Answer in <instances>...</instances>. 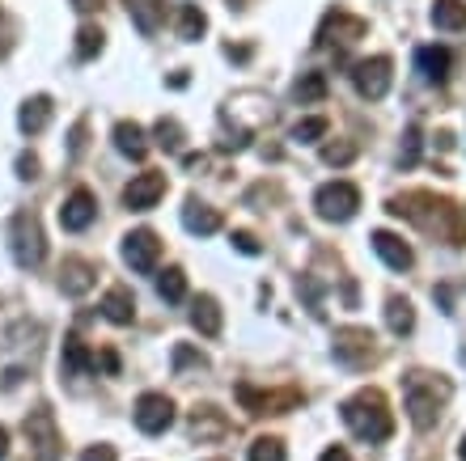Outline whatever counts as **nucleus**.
I'll return each instance as SVG.
<instances>
[{
  "label": "nucleus",
  "mask_w": 466,
  "mask_h": 461,
  "mask_svg": "<svg viewBox=\"0 0 466 461\" xmlns=\"http://www.w3.org/2000/svg\"><path fill=\"white\" fill-rule=\"evenodd\" d=\"M339 415H344L348 432L356 440H369V445H381L394 432V415L386 406V398H381V389H360L356 398H348L339 406Z\"/></svg>",
  "instance_id": "nucleus-1"
},
{
  "label": "nucleus",
  "mask_w": 466,
  "mask_h": 461,
  "mask_svg": "<svg viewBox=\"0 0 466 461\" xmlns=\"http://www.w3.org/2000/svg\"><path fill=\"white\" fill-rule=\"evenodd\" d=\"M445 398H450V381L445 376H432V373H411L407 376V415L420 432H429L441 415Z\"/></svg>",
  "instance_id": "nucleus-2"
},
{
  "label": "nucleus",
  "mask_w": 466,
  "mask_h": 461,
  "mask_svg": "<svg viewBox=\"0 0 466 461\" xmlns=\"http://www.w3.org/2000/svg\"><path fill=\"white\" fill-rule=\"evenodd\" d=\"M9 250H13V263L22 271H35L47 255V242H43V225H38L35 212H13L9 220Z\"/></svg>",
  "instance_id": "nucleus-3"
},
{
  "label": "nucleus",
  "mask_w": 466,
  "mask_h": 461,
  "mask_svg": "<svg viewBox=\"0 0 466 461\" xmlns=\"http://www.w3.org/2000/svg\"><path fill=\"white\" fill-rule=\"evenodd\" d=\"M25 440H30V461H60V427H56L47 406L25 415Z\"/></svg>",
  "instance_id": "nucleus-4"
},
{
  "label": "nucleus",
  "mask_w": 466,
  "mask_h": 461,
  "mask_svg": "<svg viewBox=\"0 0 466 461\" xmlns=\"http://www.w3.org/2000/svg\"><path fill=\"white\" fill-rule=\"evenodd\" d=\"M314 207H319L322 220L344 225V220L356 216V207H360V191H356L352 183H344V178H335V183L319 186V195H314Z\"/></svg>",
  "instance_id": "nucleus-5"
},
{
  "label": "nucleus",
  "mask_w": 466,
  "mask_h": 461,
  "mask_svg": "<svg viewBox=\"0 0 466 461\" xmlns=\"http://www.w3.org/2000/svg\"><path fill=\"white\" fill-rule=\"evenodd\" d=\"M238 402H242L250 415H284L293 411V406H301L306 402V394L301 389H255V386H238Z\"/></svg>",
  "instance_id": "nucleus-6"
},
{
  "label": "nucleus",
  "mask_w": 466,
  "mask_h": 461,
  "mask_svg": "<svg viewBox=\"0 0 466 461\" xmlns=\"http://www.w3.org/2000/svg\"><path fill=\"white\" fill-rule=\"evenodd\" d=\"M390 55H369V60H360L352 68V85L360 97H369V102H381V97L390 94Z\"/></svg>",
  "instance_id": "nucleus-7"
},
{
  "label": "nucleus",
  "mask_w": 466,
  "mask_h": 461,
  "mask_svg": "<svg viewBox=\"0 0 466 461\" xmlns=\"http://www.w3.org/2000/svg\"><path fill=\"white\" fill-rule=\"evenodd\" d=\"M123 263L132 271H140V276H153L161 263V242L153 229H136L123 237Z\"/></svg>",
  "instance_id": "nucleus-8"
},
{
  "label": "nucleus",
  "mask_w": 466,
  "mask_h": 461,
  "mask_svg": "<svg viewBox=\"0 0 466 461\" xmlns=\"http://www.w3.org/2000/svg\"><path fill=\"white\" fill-rule=\"evenodd\" d=\"M335 360L348 368H365L373 360V335L365 326H344L335 330Z\"/></svg>",
  "instance_id": "nucleus-9"
},
{
  "label": "nucleus",
  "mask_w": 466,
  "mask_h": 461,
  "mask_svg": "<svg viewBox=\"0 0 466 461\" xmlns=\"http://www.w3.org/2000/svg\"><path fill=\"white\" fill-rule=\"evenodd\" d=\"M170 424H174V402L166 394H140V402H136V427L145 436H161Z\"/></svg>",
  "instance_id": "nucleus-10"
},
{
  "label": "nucleus",
  "mask_w": 466,
  "mask_h": 461,
  "mask_svg": "<svg viewBox=\"0 0 466 461\" xmlns=\"http://www.w3.org/2000/svg\"><path fill=\"white\" fill-rule=\"evenodd\" d=\"M161 195H166V174L145 170V174H136L132 183L123 186V204L132 207V212H148V207H157Z\"/></svg>",
  "instance_id": "nucleus-11"
},
{
  "label": "nucleus",
  "mask_w": 466,
  "mask_h": 461,
  "mask_svg": "<svg viewBox=\"0 0 466 461\" xmlns=\"http://www.w3.org/2000/svg\"><path fill=\"white\" fill-rule=\"evenodd\" d=\"M94 216H98V199H94L86 186H76V191L64 199V207H60V225L68 233L89 229V225H94Z\"/></svg>",
  "instance_id": "nucleus-12"
},
{
  "label": "nucleus",
  "mask_w": 466,
  "mask_h": 461,
  "mask_svg": "<svg viewBox=\"0 0 466 461\" xmlns=\"http://www.w3.org/2000/svg\"><path fill=\"white\" fill-rule=\"evenodd\" d=\"M360 35H365V22L335 9V13H327V22H322V30H319V47H331V43L348 47V43H356Z\"/></svg>",
  "instance_id": "nucleus-13"
},
{
  "label": "nucleus",
  "mask_w": 466,
  "mask_h": 461,
  "mask_svg": "<svg viewBox=\"0 0 466 461\" xmlns=\"http://www.w3.org/2000/svg\"><path fill=\"white\" fill-rule=\"evenodd\" d=\"M373 250H378V258L386 263L390 271H407L411 263H416V255H411V246L399 237V233H386V229H378L373 233Z\"/></svg>",
  "instance_id": "nucleus-14"
},
{
  "label": "nucleus",
  "mask_w": 466,
  "mask_h": 461,
  "mask_svg": "<svg viewBox=\"0 0 466 461\" xmlns=\"http://www.w3.org/2000/svg\"><path fill=\"white\" fill-rule=\"evenodd\" d=\"M94 284H98V271H94V263H86V258H64L60 288L68 292V296H86Z\"/></svg>",
  "instance_id": "nucleus-15"
},
{
  "label": "nucleus",
  "mask_w": 466,
  "mask_h": 461,
  "mask_svg": "<svg viewBox=\"0 0 466 461\" xmlns=\"http://www.w3.org/2000/svg\"><path fill=\"white\" fill-rule=\"evenodd\" d=\"M60 373H64V376L98 373V356L89 352V347L76 339V335H68V339H64V356H60Z\"/></svg>",
  "instance_id": "nucleus-16"
},
{
  "label": "nucleus",
  "mask_w": 466,
  "mask_h": 461,
  "mask_svg": "<svg viewBox=\"0 0 466 461\" xmlns=\"http://www.w3.org/2000/svg\"><path fill=\"white\" fill-rule=\"evenodd\" d=\"M416 68L424 73V81L445 85V81H450V68H454V55H450L445 47H420L416 51Z\"/></svg>",
  "instance_id": "nucleus-17"
},
{
  "label": "nucleus",
  "mask_w": 466,
  "mask_h": 461,
  "mask_svg": "<svg viewBox=\"0 0 466 461\" xmlns=\"http://www.w3.org/2000/svg\"><path fill=\"white\" fill-rule=\"evenodd\" d=\"M127 13L145 38H153L166 25V0H127Z\"/></svg>",
  "instance_id": "nucleus-18"
},
{
  "label": "nucleus",
  "mask_w": 466,
  "mask_h": 461,
  "mask_svg": "<svg viewBox=\"0 0 466 461\" xmlns=\"http://www.w3.org/2000/svg\"><path fill=\"white\" fill-rule=\"evenodd\" d=\"M183 225H187V233H196V237H212V233L221 229V212L208 204H199V199H187Z\"/></svg>",
  "instance_id": "nucleus-19"
},
{
  "label": "nucleus",
  "mask_w": 466,
  "mask_h": 461,
  "mask_svg": "<svg viewBox=\"0 0 466 461\" xmlns=\"http://www.w3.org/2000/svg\"><path fill=\"white\" fill-rule=\"evenodd\" d=\"M229 432V419H225L217 406H196L191 415V436L196 440H221Z\"/></svg>",
  "instance_id": "nucleus-20"
},
{
  "label": "nucleus",
  "mask_w": 466,
  "mask_h": 461,
  "mask_svg": "<svg viewBox=\"0 0 466 461\" xmlns=\"http://www.w3.org/2000/svg\"><path fill=\"white\" fill-rule=\"evenodd\" d=\"M115 148H119L123 157H132V161H145L148 153V140H145V127L140 123H115Z\"/></svg>",
  "instance_id": "nucleus-21"
},
{
  "label": "nucleus",
  "mask_w": 466,
  "mask_h": 461,
  "mask_svg": "<svg viewBox=\"0 0 466 461\" xmlns=\"http://www.w3.org/2000/svg\"><path fill=\"white\" fill-rule=\"evenodd\" d=\"M47 123H51V97L47 94L30 97V102L22 106V115H17V127H22L25 135H38Z\"/></svg>",
  "instance_id": "nucleus-22"
},
{
  "label": "nucleus",
  "mask_w": 466,
  "mask_h": 461,
  "mask_svg": "<svg viewBox=\"0 0 466 461\" xmlns=\"http://www.w3.org/2000/svg\"><path fill=\"white\" fill-rule=\"evenodd\" d=\"M191 326H196L199 335L217 339V335H221V305L212 301V296H196V305H191Z\"/></svg>",
  "instance_id": "nucleus-23"
},
{
  "label": "nucleus",
  "mask_w": 466,
  "mask_h": 461,
  "mask_svg": "<svg viewBox=\"0 0 466 461\" xmlns=\"http://www.w3.org/2000/svg\"><path fill=\"white\" fill-rule=\"evenodd\" d=\"M102 314L111 317L115 326H132V317H136L132 292H127V288H111L106 296H102Z\"/></svg>",
  "instance_id": "nucleus-24"
},
{
  "label": "nucleus",
  "mask_w": 466,
  "mask_h": 461,
  "mask_svg": "<svg viewBox=\"0 0 466 461\" xmlns=\"http://www.w3.org/2000/svg\"><path fill=\"white\" fill-rule=\"evenodd\" d=\"M432 25L437 30H466V5L462 0H437L432 5Z\"/></svg>",
  "instance_id": "nucleus-25"
},
{
  "label": "nucleus",
  "mask_w": 466,
  "mask_h": 461,
  "mask_svg": "<svg viewBox=\"0 0 466 461\" xmlns=\"http://www.w3.org/2000/svg\"><path fill=\"white\" fill-rule=\"evenodd\" d=\"M386 322H390L394 335H411V326H416L411 301H407V296H390V301H386Z\"/></svg>",
  "instance_id": "nucleus-26"
},
{
  "label": "nucleus",
  "mask_w": 466,
  "mask_h": 461,
  "mask_svg": "<svg viewBox=\"0 0 466 461\" xmlns=\"http://www.w3.org/2000/svg\"><path fill=\"white\" fill-rule=\"evenodd\" d=\"M157 296L166 305H178L187 296V276L178 267H170V271H161L157 276Z\"/></svg>",
  "instance_id": "nucleus-27"
},
{
  "label": "nucleus",
  "mask_w": 466,
  "mask_h": 461,
  "mask_svg": "<svg viewBox=\"0 0 466 461\" xmlns=\"http://www.w3.org/2000/svg\"><path fill=\"white\" fill-rule=\"evenodd\" d=\"M297 102H301V106H309V102H322V97H327V76L322 73H301V81H297Z\"/></svg>",
  "instance_id": "nucleus-28"
},
{
  "label": "nucleus",
  "mask_w": 466,
  "mask_h": 461,
  "mask_svg": "<svg viewBox=\"0 0 466 461\" xmlns=\"http://www.w3.org/2000/svg\"><path fill=\"white\" fill-rule=\"evenodd\" d=\"M102 47H106V35H102L98 25H81L76 30V60H94Z\"/></svg>",
  "instance_id": "nucleus-29"
},
{
  "label": "nucleus",
  "mask_w": 466,
  "mask_h": 461,
  "mask_svg": "<svg viewBox=\"0 0 466 461\" xmlns=\"http://www.w3.org/2000/svg\"><path fill=\"white\" fill-rule=\"evenodd\" d=\"M208 30V17L199 13V5H183V13H178V35L191 43V38H199Z\"/></svg>",
  "instance_id": "nucleus-30"
},
{
  "label": "nucleus",
  "mask_w": 466,
  "mask_h": 461,
  "mask_svg": "<svg viewBox=\"0 0 466 461\" xmlns=\"http://www.w3.org/2000/svg\"><path fill=\"white\" fill-rule=\"evenodd\" d=\"M153 135H157V148H166V153H183V127H178L174 119H157Z\"/></svg>",
  "instance_id": "nucleus-31"
},
{
  "label": "nucleus",
  "mask_w": 466,
  "mask_h": 461,
  "mask_svg": "<svg viewBox=\"0 0 466 461\" xmlns=\"http://www.w3.org/2000/svg\"><path fill=\"white\" fill-rule=\"evenodd\" d=\"M327 127H331V123L322 119V115H314V119H301L293 127V140H297V145H314V140H322V135H327Z\"/></svg>",
  "instance_id": "nucleus-32"
},
{
  "label": "nucleus",
  "mask_w": 466,
  "mask_h": 461,
  "mask_svg": "<svg viewBox=\"0 0 466 461\" xmlns=\"http://www.w3.org/2000/svg\"><path fill=\"white\" fill-rule=\"evenodd\" d=\"M250 461H289V453H284V445L276 436H258L250 445Z\"/></svg>",
  "instance_id": "nucleus-33"
},
{
  "label": "nucleus",
  "mask_w": 466,
  "mask_h": 461,
  "mask_svg": "<svg viewBox=\"0 0 466 461\" xmlns=\"http://www.w3.org/2000/svg\"><path fill=\"white\" fill-rule=\"evenodd\" d=\"M416 161H420V127L411 123V127H407V135H403V153H399V165H403V170H411Z\"/></svg>",
  "instance_id": "nucleus-34"
},
{
  "label": "nucleus",
  "mask_w": 466,
  "mask_h": 461,
  "mask_svg": "<svg viewBox=\"0 0 466 461\" xmlns=\"http://www.w3.org/2000/svg\"><path fill=\"white\" fill-rule=\"evenodd\" d=\"M208 368V360H204V356L199 352H191V347H187V343H178V347H174V368H178V373H183V368Z\"/></svg>",
  "instance_id": "nucleus-35"
},
{
  "label": "nucleus",
  "mask_w": 466,
  "mask_h": 461,
  "mask_svg": "<svg viewBox=\"0 0 466 461\" xmlns=\"http://www.w3.org/2000/svg\"><path fill=\"white\" fill-rule=\"evenodd\" d=\"M352 157H356V145H327L322 148V161H327V165H348Z\"/></svg>",
  "instance_id": "nucleus-36"
},
{
  "label": "nucleus",
  "mask_w": 466,
  "mask_h": 461,
  "mask_svg": "<svg viewBox=\"0 0 466 461\" xmlns=\"http://www.w3.org/2000/svg\"><path fill=\"white\" fill-rule=\"evenodd\" d=\"M17 178H25V183H35L38 178V157L35 153H22V157H17Z\"/></svg>",
  "instance_id": "nucleus-37"
},
{
  "label": "nucleus",
  "mask_w": 466,
  "mask_h": 461,
  "mask_svg": "<svg viewBox=\"0 0 466 461\" xmlns=\"http://www.w3.org/2000/svg\"><path fill=\"white\" fill-rule=\"evenodd\" d=\"M233 246H238L242 255H258V250H263V246H258V237H255V233H233Z\"/></svg>",
  "instance_id": "nucleus-38"
},
{
  "label": "nucleus",
  "mask_w": 466,
  "mask_h": 461,
  "mask_svg": "<svg viewBox=\"0 0 466 461\" xmlns=\"http://www.w3.org/2000/svg\"><path fill=\"white\" fill-rule=\"evenodd\" d=\"M81 461H115V449L111 445H94V449L81 453Z\"/></svg>",
  "instance_id": "nucleus-39"
},
{
  "label": "nucleus",
  "mask_w": 466,
  "mask_h": 461,
  "mask_svg": "<svg viewBox=\"0 0 466 461\" xmlns=\"http://www.w3.org/2000/svg\"><path fill=\"white\" fill-rule=\"evenodd\" d=\"M81 148H86V123H76V127H73V145H68V153H73V157H81Z\"/></svg>",
  "instance_id": "nucleus-40"
},
{
  "label": "nucleus",
  "mask_w": 466,
  "mask_h": 461,
  "mask_svg": "<svg viewBox=\"0 0 466 461\" xmlns=\"http://www.w3.org/2000/svg\"><path fill=\"white\" fill-rule=\"evenodd\" d=\"M102 368H106V373H119V356H115V352H102Z\"/></svg>",
  "instance_id": "nucleus-41"
},
{
  "label": "nucleus",
  "mask_w": 466,
  "mask_h": 461,
  "mask_svg": "<svg viewBox=\"0 0 466 461\" xmlns=\"http://www.w3.org/2000/svg\"><path fill=\"white\" fill-rule=\"evenodd\" d=\"M322 461H352V457H348V449H339V445H335V449L322 453Z\"/></svg>",
  "instance_id": "nucleus-42"
},
{
  "label": "nucleus",
  "mask_w": 466,
  "mask_h": 461,
  "mask_svg": "<svg viewBox=\"0 0 466 461\" xmlns=\"http://www.w3.org/2000/svg\"><path fill=\"white\" fill-rule=\"evenodd\" d=\"M225 55H229V60H238V64H242V60H250V47H225Z\"/></svg>",
  "instance_id": "nucleus-43"
},
{
  "label": "nucleus",
  "mask_w": 466,
  "mask_h": 461,
  "mask_svg": "<svg viewBox=\"0 0 466 461\" xmlns=\"http://www.w3.org/2000/svg\"><path fill=\"white\" fill-rule=\"evenodd\" d=\"M5 453H9V432L0 427V461H5Z\"/></svg>",
  "instance_id": "nucleus-44"
},
{
  "label": "nucleus",
  "mask_w": 466,
  "mask_h": 461,
  "mask_svg": "<svg viewBox=\"0 0 466 461\" xmlns=\"http://www.w3.org/2000/svg\"><path fill=\"white\" fill-rule=\"evenodd\" d=\"M73 5H76V9H81V13H89V9H98V0H73Z\"/></svg>",
  "instance_id": "nucleus-45"
},
{
  "label": "nucleus",
  "mask_w": 466,
  "mask_h": 461,
  "mask_svg": "<svg viewBox=\"0 0 466 461\" xmlns=\"http://www.w3.org/2000/svg\"><path fill=\"white\" fill-rule=\"evenodd\" d=\"M458 457H462V461H466V436H462V449H458Z\"/></svg>",
  "instance_id": "nucleus-46"
},
{
  "label": "nucleus",
  "mask_w": 466,
  "mask_h": 461,
  "mask_svg": "<svg viewBox=\"0 0 466 461\" xmlns=\"http://www.w3.org/2000/svg\"><path fill=\"white\" fill-rule=\"evenodd\" d=\"M217 461H221V457H217Z\"/></svg>",
  "instance_id": "nucleus-47"
}]
</instances>
